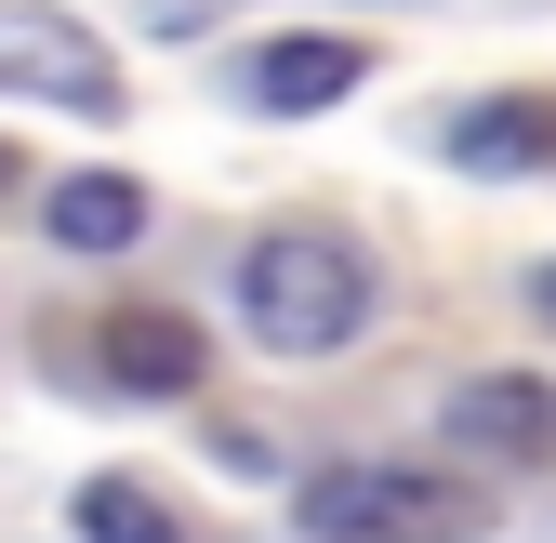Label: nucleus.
<instances>
[{"label":"nucleus","mask_w":556,"mask_h":543,"mask_svg":"<svg viewBox=\"0 0 556 543\" xmlns=\"http://www.w3.org/2000/svg\"><path fill=\"white\" fill-rule=\"evenodd\" d=\"M305 543H477L491 530V491L438 478V464H318L292 491Z\"/></svg>","instance_id":"f03ea898"},{"label":"nucleus","mask_w":556,"mask_h":543,"mask_svg":"<svg viewBox=\"0 0 556 543\" xmlns=\"http://www.w3.org/2000/svg\"><path fill=\"white\" fill-rule=\"evenodd\" d=\"M438 438L491 451V464H556V384L543 371H464L438 397Z\"/></svg>","instance_id":"20e7f679"},{"label":"nucleus","mask_w":556,"mask_h":543,"mask_svg":"<svg viewBox=\"0 0 556 543\" xmlns=\"http://www.w3.org/2000/svg\"><path fill=\"white\" fill-rule=\"evenodd\" d=\"M0 186H14V147H0Z\"/></svg>","instance_id":"9d476101"},{"label":"nucleus","mask_w":556,"mask_h":543,"mask_svg":"<svg viewBox=\"0 0 556 543\" xmlns=\"http://www.w3.org/2000/svg\"><path fill=\"white\" fill-rule=\"evenodd\" d=\"M451 173H556V106L543 93H504V106H464L451 132Z\"/></svg>","instance_id":"0eeeda50"},{"label":"nucleus","mask_w":556,"mask_h":543,"mask_svg":"<svg viewBox=\"0 0 556 543\" xmlns=\"http://www.w3.org/2000/svg\"><path fill=\"white\" fill-rule=\"evenodd\" d=\"M40 226H53V252H132L147 239V186L132 173H66L40 199Z\"/></svg>","instance_id":"6e6552de"},{"label":"nucleus","mask_w":556,"mask_h":543,"mask_svg":"<svg viewBox=\"0 0 556 543\" xmlns=\"http://www.w3.org/2000/svg\"><path fill=\"white\" fill-rule=\"evenodd\" d=\"M358 80H371V53H358V40H265L239 93H252L265 119H305V106H344Z\"/></svg>","instance_id":"423d86ee"},{"label":"nucleus","mask_w":556,"mask_h":543,"mask_svg":"<svg viewBox=\"0 0 556 543\" xmlns=\"http://www.w3.org/2000/svg\"><path fill=\"white\" fill-rule=\"evenodd\" d=\"M0 93H40V106H80V119H106V106H119V66H106V40H93V27L0 0Z\"/></svg>","instance_id":"7ed1b4c3"},{"label":"nucleus","mask_w":556,"mask_h":543,"mask_svg":"<svg viewBox=\"0 0 556 543\" xmlns=\"http://www.w3.org/2000/svg\"><path fill=\"white\" fill-rule=\"evenodd\" d=\"M239 318L265 358H344L371 318V252L331 239V226H278L239 252Z\"/></svg>","instance_id":"f257e3e1"},{"label":"nucleus","mask_w":556,"mask_h":543,"mask_svg":"<svg viewBox=\"0 0 556 543\" xmlns=\"http://www.w3.org/2000/svg\"><path fill=\"white\" fill-rule=\"evenodd\" d=\"M93 371H106L119 397H186V384H199V318H173V305H119V318L93 331Z\"/></svg>","instance_id":"39448f33"},{"label":"nucleus","mask_w":556,"mask_h":543,"mask_svg":"<svg viewBox=\"0 0 556 543\" xmlns=\"http://www.w3.org/2000/svg\"><path fill=\"white\" fill-rule=\"evenodd\" d=\"M80 543H186L147 478H80Z\"/></svg>","instance_id":"1a4fd4ad"}]
</instances>
